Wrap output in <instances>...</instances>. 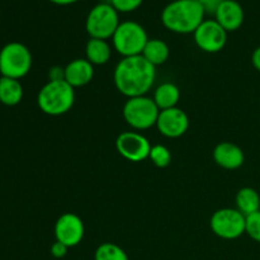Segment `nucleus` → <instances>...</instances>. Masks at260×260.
Masks as SVG:
<instances>
[{
  "label": "nucleus",
  "instance_id": "nucleus-26",
  "mask_svg": "<svg viewBox=\"0 0 260 260\" xmlns=\"http://www.w3.org/2000/svg\"><path fill=\"white\" fill-rule=\"evenodd\" d=\"M196 2L200 3V4L202 5L206 13L215 14L217 8L220 7V4L223 2V0H196Z\"/></svg>",
  "mask_w": 260,
  "mask_h": 260
},
{
  "label": "nucleus",
  "instance_id": "nucleus-23",
  "mask_svg": "<svg viewBox=\"0 0 260 260\" xmlns=\"http://www.w3.org/2000/svg\"><path fill=\"white\" fill-rule=\"evenodd\" d=\"M245 234L254 241L260 243V211L245 217Z\"/></svg>",
  "mask_w": 260,
  "mask_h": 260
},
{
  "label": "nucleus",
  "instance_id": "nucleus-20",
  "mask_svg": "<svg viewBox=\"0 0 260 260\" xmlns=\"http://www.w3.org/2000/svg\"><path fill=\"white\" fill-rule=\"evenodd\" d=\"M236 210L244 216H249L260 211V196L254 188H241L236 194Z\"/></svg>",
  "mask_w": 260,
  "mask_h": 260
},
{
  "label": "nucleus",
  "instance_id": "nucleus-13",
  "mask_svg": "<svg viewBox=\"0 0 260 260\" xmlns=\"http://www.w3.org/2000/svg\"><path fill=\"white\" fill-rule=\"evenodd\" d=\"M244 9L236 0H223L215 13V19L226 32L238 30L243 25Z\"/></svg>",
  "mask_w": 260,
  "mask_h": 260
},
{
  "label": "nucleus",
  "instance_id": "nucleus-1",
  "mask_svg": "<svg viewBox=\"0 0 260 260\" xmlns=\"http://www.w3.org/2000/svg\"><path fill=\"white\" fill-rule=\"evenodd\" d=\"M156 78V68L146 58L139 56L123 57L113 73L117 90L127 98L146 95Z\"/></svg>",
  "mask_w": 260,
  "mask_h": 260
},
{
  "label": "nucleus",
  "instance_id": "nucleus-18",
  "mask_svg": "<svg viewBox=\"0 0 260 260\" xmlns=\"http://www.w3.org/2000/svg\"><path fill=\"white\" fill-rule=\"evenodd\" d=\"M23 86L19 80L12 78H0V102L8 107L17 106L23 99Z\"/></svg>",
  "mask_w": 260,
  "mask_h": 260
},
{
  "label": "nucleus",
  "instance_id": "nucleus-4",
  "mask_svg": "<svg viewBox=\"0 0 260 260\" xmlns=\"http://www.w3.org/2000/svg\"><path fill=\"white\" fill-rule=\"evenodd\" d=\"M147 41L149 37L145 28L134 20L119 23L118 28L112 37L114 50L123 57L141 55Z\"/></svg>",
  "mask_w": 260,
  "mask_h": 260
},
{
  "label": "nucleus",
  "instance_id": "nucleus-29",
  "mask_svg": "<svg viewBox=\"0 0 260 260\" xmlns=\"http://www.w3.org/2000/svg\"><path fill=\"white\" fill-rule=\"evenodd\" d=\"M48 2L53 3V4H57V5H71L74 3L79 2V0H48Z\"/></svg>",
  "mask_w": 260,
  "mask_h": 260
},
{
  "label": "nucleus",
  "instance_id": "nucleus-11",
  "mask_svg": "<svg viewBox=\"0 0 260 260\" xmlns=\"http://www.w3.org/2000/svg\"><path fill=\"white\" fill-rule=\"evenodd\" d=\"M84 234H85V228H84L83 220L75 213L66 212L56 221V241L65 244L69 249L79 245L83 241Z\"/></svg>",
  "mask_w": 260,
  "mask_h": 260
},
{
  "label": "nucleus",
  "instance_id": "nucleus-12",
  "mask_svg": "<svg viewBox=\"0 0 260 260\" xmlns=\"http://www.w3.org/2000/svg\"><path fill=\"white\" fill-rule=\"evenodd\" d=\"M156 127L160 134L169 139H178L188 131L189 118L183 109L170 108L160 111Z\"/></svg>",
  "mask_w": 260,
  "mask_h": 260
},
{
  "label": "nucleus",
  "instance_id": "nucleus-7",
  "mask_svg": "<svg viewBox=\"0 0 260 260\" xmlns=\"http://www.w3.org/2000/svg\"><path fill=\"white\" fill-rule=\"evenodd\" d=\"M118 12L111 4H96L89 12L85 20V29L90 38L108 40L113 37L119 25Z\"/></svg>",
  "mask_w": 260,
  "mask_h": 260
},
{
  "label": "nucleus",
  "instance_id": "nucleus-28",
  "mask_svg": "<svg viewBox=\"0 0 260 260\" xmlns=\"http://www.w3.org/2000/svg\"><path fill=\"white\" fill-rule=\"evenodd\" d=\"M251 62H253L254 68L260 73V46L254 50L253 55H251Z\"/></svg>",
  "mask_w": 260,
  "mask_h": 260
},
{
  "label": "nucleus",
  "instance_id": "nucleus-3",
  "mask_svg": "<svg viewBox=\"0 0 260 260\" xmlns=\"http://www.w3.org/2000/svg\"><path fill=\"white\" fill-rule=\"evenodd\" d=\"M75 103V89L65 80H50L41 88L37 104L48 116H62Z\"/></svg>",
  "mask_w": 260,
  "mask_h": 260
},
{
  "label": "nucleus",
  "instance_id": "nucleus-27",
  "mask_svg": "<svg viewBox=\"0 0 260 260\" xmlns=\"http://www.w3.org/2000/svg\"><path fill=\"white\" fill-rule=\"evenodd\" d=\"M50 80H65V68L55 66L50 70Z\"/></svg>",
  "mask_w": 260,
  "mask_h": 260
},
{
  "label": "nucleus",
  "instance_id": "nucleus-17",
  "mask_svg": "<svg viewBox=\"0 0 260 260\" xmlns=\"http://www.w3.org/2000/svg\"><path fill=\"white\" fill-rule=\"evenodd\" d=\"M152 99H154L155 104H156L160 111L175 108L177 104L179 103L180 90L175 84L162 83L161 85L156 88Z\"/></svg>",
  "mask_w": 260,
  "mask_h": 260
},
{
  "label": "nucleus",
  "instance_id": "nucleus-9",
  "mask_svg": "<svg viewBox=\"0 0 260 260\" xmlns=\"http://www.w3.org/2000/svg\"><path fill=\"white\" fill-rule=\"evenodd\" d=\"M196 45L207 53H217L228 42V32L216 19H205L193 33Z\"/></svg>",
  "mask_w": 260,
  "mask_h": 260
},
{
  "label": "nucleus",
  "instance_id": "nucleus-21",
  "mask_svg": "<svg viewBox=\"0 0 260 260\" xmlns=\"http://www.w3.org/2000/svg\"><path fill=\"white\" fill-rule=\"evenodd\" d=\"M94 260H129L126 251L114 243H103L96 248Z\"/></svg>",
  "mask_w": 260,
  "mask_h": 260
},
{
  "label": "nucleus",
  "instance_id": "nucleus-5",
  "mask_svg": "<svg viewBox=\"0 0 260 260\" xmlns=\"http://www.w3.org/2000/svg\"><path fill=\"white\" fill-rule=\"evenodd\" d=\"M32 68L29 48L19 42H10L0 50V74L5 78H24Z\"/></svg>",
  "mask_w": 260,
  "mask_h": 260
},
{
  "label": "nucleus",
  "instance_id": "nucleus-6",
  "mask_svg": "<svg viewBox=\"0 0 260 260\" xmlns=\"http://www.w3.org/2000/svg\"><path fill=\"white\" fill-rule=\"evenodd\" d=\"M160 109L154 99L146 95L128 98L123 106V118L128 126L137 131L156 126Z\"/></svg>",
  "mask_w": 260,
  "mask_h": 260
},
{
  "label": "nucleus",
  "instance_id": "nucleus-19",
  "mask_svg": "<svg viewBox=\"0 0 260 260\" xmlns=\"http://www.w3.org/2000/svg\"><path fill=\"white\" fill-rule=\"evenodd\" d=\"M169 46L167 45V42L159 40V38H151V40L149 38V41H147L146 46H145L144 51L141 53L142 57L146 58L155 68L167 62L168 58H169Z\"/></svg>",
  "mask_w": 260,
  "mask_h": 260
},
{
  "label": "nucleus",
  "instance_id": "nucleus-8",
  "mask_svg": "<svg viewBox=\"0 0 260 260\" xmlns=\"http://www.w3.org/2000/svg\"><path fill=\"white\" fill-rule=\"evenodd\" d=\"M210 226L218 238L234 240L245 234V216L236 208H221L212 215Z\"/></svg>",
  "mask_w": 260,
  "mask_h": 260
},
{
  "label": "nucleus",
  "instance_id": "nucleus-2",
  "mask_svg": "<svg viewBox=\"0 0 260 260\" xmlns=\"http://www.w3.org/2000/svg\"><path fill=\"white\" fill-rule=\"evenodd\" d=\"M206 12L196 0H174L161 12V22L170 32L189 35L205 20Z\"/></svg>",
  "mask_w": 260,
  "mask_h": 260
},
{
  "label": "nucleus",
  "instance_id": "nucleus-25",
  "mask_svg": "<svg viewBox=\"0 0 260 260\" xmlns=\"http://www.w3.org/2000/svg\"><path fill=\"white\" fill-rule=\"evenodd\" d=\"M50 250H51V254H52L53 258L61 259V258H63L66 254H68L69 248L65 245V244L60 243V241H55V243L51 245Z\"/></svg>",
  "mask_w": 260,
  "mask_h": 260
},
{
  "label": "nucleus",
  "instance_id": "nucleus-24",
  "mask_svg": "<svg viewBox=\"0 0 260 260\" xmlns=\"http://www.w3.org/2000/svg\"><path fill=\"white\" fill-rule=\"evenodd\" d=\"M144 0H111L109 4L118 13H129L139 9Z\"/></svg>",
  "mask_w": 260,
  "mask_h": 260
},
{
  "label": "nucleus",
  "instance_id": "nucleus-16",
  "mask_svg": "<svg viewBox=\"0 0 260 260\" xmlns=\"http://www.w3.org/2000/svg\"><path fill=\"white\" fill-rule=\"evenodd\" d=\"M86 60L93 65H104L111 60L112 48L106 40L90 38L85 46Z\"/></svg>",
  "mask_w": 260,
  "mask_h": 260
},
{
  "label": "nucleus",
  "instance_id": "nucleus-15",
  "mask_svg": "<svg viewBox=\"0 0 260 260\" xmlns=\"http://www.w3.org/2000/svg\"><path fill=\"white\" fill-rule=\"evenodd\" d=\"M94 78V65L86 58H75L65 66V81L74 89L85 86Z\"/></svg>",
  "mask_w": 260,
  "mask_h": 260
},
{
  "label": "nucleus",
  "instance_id": "nucleus-10",
  "mask_svg": "<svg viewBox=\"0 0 260 260\" xmlns=\"http://www.w3.org/2000/svg\"><path fill=\"white\" fill-rule=\"evenodd\" d=\"M116 149L121 156L132 162H140L149 159L150 145L149 140L136 131L122 132L116 140Z\"/></svg>",
  "mask_w": 260,
  "mask_h": 260
},
{
  "label": "nucleus",
  "instance_id": "nucleus-14",
  "mask_svg": "<svg viewBox=\"0 0 260 260\" xmlns=\"http://www.w3.org/2000/svg\"><path fill=\"white\" fill-rule=\"evenodd\" d=\"M213 160L218 167L228 170L239 169L245 161V155L241 147L233 142H221L213 150Z\"/></svg>",
  "mask_w": 260,
  "mask_h": 260
},
{
  "label": "nucleus",
  "instance_id": "nucleus-22",
  "mask_svg": "<svg viewBox=\"0 0 260 260\" xmlns=\"http://www.w3.org/2000/svg\"><path fill=\"white\" fill-rule=\"evenodd\" d=\"M149 159L157 168H167L172 162V152L164 145H154L150 150Z\"/></svg>",
  "mask_w": 260,
  "mask_h": 260
}]
</instances>
